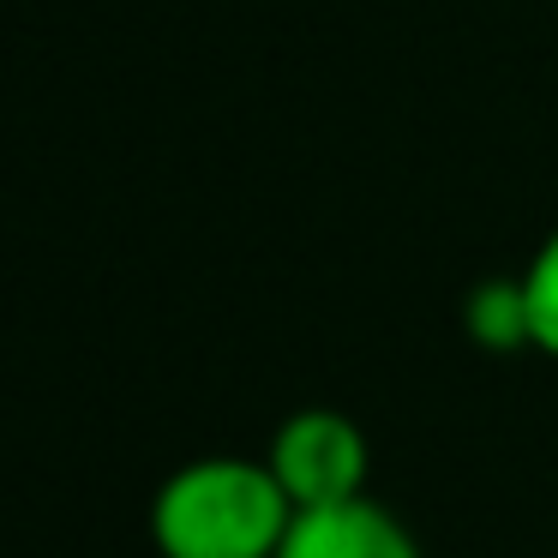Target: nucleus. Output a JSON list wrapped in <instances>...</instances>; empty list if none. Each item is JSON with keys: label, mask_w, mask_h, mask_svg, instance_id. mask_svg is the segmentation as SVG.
Masks as SVG:
<instances>
[{"label": "nucleus", "mask_w": 558, "mask_h": 558, "mask_svg": "<svg viewBox=\"0 0 558 558\" xmlns=\"http://www.w3.org/2000/svg\"><path fill=\"white\" fill-rule=\"evenodd\" d=\"M522 294H529V337L541 354L558 361V229L534 246V258L522 265Z\"/></svg>", "instance_id": "obj_5"}, {"label": "nucleus", "mask_w": 558, "mask_h": 558, "mask_svg": "<svg viewBox=\"0 0 558 558\" xmlns=\"http://www.w3.org/2000/svg\"><path fill=\"white\" fill-rule=\"evenodd\" d=\"M462 325H469V337L481 342V349H493V354L534 349L522 277H486V282H474L469 301H462Z\"/></svg>", "instance_id": "obj_4"}, {"label": "nucleus", "mask_w": 558, "mask_h": 558, "mask_svg": "<svg viewBox=\"0 0 558 558\" xmlns=\"http://www.w3.org/2000/svg\"><path fill=\"white\" fill-rule=\"evenodd\" d=\"M294 498L265 457L181 462L150 498V541L162 558H277Z\"/></svg>", "instance_id": "obj_1"}, {"label": "nucleus", "mask_w": 558, "mask_h": 558, "mask_svg": "<svg viewBox=\"0 0 558 558\" xmlns=\"http://www.w3.org/2000/svg\"><path fill=\"white\" fill-rule=\"evenodd\" d=\"M277 558H421V546L402 529L397 510L378 505L373 493H361V498H342V505L294 510Z\"/></svg>", "instance_id": "obj_3"}, {"label": "nucleus", "mask_w": 558, "mask_h": 558, "mask_svg": "<svg viewBox=\"0 0 558 558\" xmlns=\"http://www.w3.org/2000/svg\"><path fill=\"white\" fill-rule=\"evenodd\" d=\"M265 462L282 481V493L294 498V510H318L366 493L373 450H366V433L342 409H294L270 433Z\"/></svg>", "instance_id": "obj_2"}]
</instances>
